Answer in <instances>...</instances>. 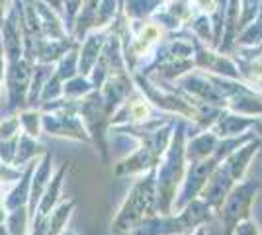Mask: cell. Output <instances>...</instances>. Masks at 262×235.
Here are the masks:
<instances>
[{"label":"cell","instance_id":"1","mask_svg":"<svg viewBox=\"0 0 262 235\" xmlns=\"http://www.w3.org/2000/svg\"><path fill=\"white\" fill-rule=\"evenodd\" d=\"M184 125L180 123L176 127L172 141L168 149L164 151L163 159L159 161V170H157V206L161 208L163 216H168L172 212L176 190L180 182L184 180L186 175V153H184Z\"/></svg>","mask_w":262,"mask_h":235},{"label":"cell","instance_id":"2","mask_svg":"<svg viewBox=\"0 0 262 235\" xmlns=\"http://www.w3.org/2000/svg\"><path fill=\"white\" fill-rule=\"evenodd\" d=\"M155 175H157V167L151 168L149 175L139 180L135 184V188L131 190L129 198H127L125 206L121 208L120 216L116 220V231L118 233H123L131 227H135L141 220L155 216V210H157V180H155Z\"/></svg>","mask_w":262,"mask_h":235},{"label":"cell","instance_id":"3","mask_svg":"<svg viewBox=\"0 0 262 235\" xmlns=\"http://www.w3.org/2000/svg\"><path fill=\"white\" fill-rule=\"evenodd\" d=\"M258 188L260 184L256 180H245V182H237L229 190L227 198L217 210L221 222L225 225V235H233L235 225L251 218V206Z\"/></svg>","mask_w":262,"mask_h":235},{"label":"cell","instance_id":"4","mask_svg":"<svg viewBox=\"0 0 262 235\" xmlns=\"http://www.w3.org/2000/svg\"><path fill=\"white\" fill-rule=\"evenodd\" d=\"M235 184H237V180L231 177L229 168L223 163H219L217 167L213 168V173L209 175V179L206 180L204 188L200 190V198L208 202L213 210H219V206L223 204V200L227 198V194Z\"/></svg>","mask_w":262,"mask_h":235},{"label":"cell","instance_id":"5","mask_svg":"<svg viewBox=\"0 0 262 235\" xmlns=\"http://www.w3.org/2000/svg\"><path fill=\"white\" fill-rule=\"evenodd\" d=\"M33 63L28 59H18L14 63H8V92H10L12 106L22 104L26 92L30 90V80H32Z\"/></svg>","mask_w":262,"mask_h":235},{"label":"cell","instance_id":"6","mask_svg":"<svg viewBox=\"0 0 262 235\" xmlns=\"http://www.w3.org/2000/svg\"><path fill=\"white\" fill-rule=\"evenodd\" d=\"M108 34L110 28L108 30H92L84 37V44H82L80 53H78V71H80V75H84V77L90 75V71L94 69L100 53H102V47L108 39Z\"/></svg>","mask_w":262,"mask_h":235},{"label":"cell","instance_id":"7","mask_svg":"<svg viewBox=\"0 0 262 235\" xmlns=\"http://www.w3.org/2000/svg\"><path fill=\"white\" fill-rule=\"evenodd\" d=\"M254 125H256L254 118H241L239 114H229L221 110L213 123V132L219 137H233V135L245 134L249 127H254Z\"/></svg>","mask_w":262,"mask_h":235},{"label":"cell","instance_id":"8","mask_svg":"<svg viewBox=\"0 0 262 235\" xmlns=\"http://www.w3.org/2000/svg\"><path fill=\"white\" fill-rule=\"evenodd\" d=\"M166 0H121V10L131 22L151 20L164 6Z\"/></svg>","mask_w":262,"mask_h":235},{"label":"cell","instance_id":"9","mask_svg":"<svg viewBox=\"0 0 262 235\" xmlns=\"http://www.w3.org/2000/svg\"><path fill=\"white\" fill-rule=\"evenodd\" d=\"M219 135L211 130V132H204L198 137H194L188 145L184 147L186 153V161L194 163V161H200V159H206V157H211L215 147H217Z\"/></svg>","mask_w":262,"mask_h":235},{"label":"cell","instance_id":"10","mask_svg":"<svg viewBox=\"0 0 262 235\" xmlns=\"http://www.w3.org/2000/svg\"><path fill=\"white\" fill-rule=\"evenodd\" d=\"M120 0H100L98 10H96V22H94V30H108L114 24L118 10H120Z\"/></svg>","mask_w":262,"mask_h":235},{"label":"cell","instance_id":"11","mask_svg":"<svg viewBox=\"0 0 262 235\" xmlns=\"http://www.w3.org/2000/svg\"><path fill=\"white\" fill-rule=\"evenodd\" d=\"M262 0H239V24H237V30L247 28L249 24L258 16L260 12Z\"/></svg>","mask_w":262,"mask_h":235},{"label":"cell","instance_id":"12","mask_svg":"<svg viewBox=\"0 0 262 235\" xmlns=\"http://www.w3.org/2000/svg\"><path fill=\"white\" fill-rule=\"evenodd\" d=\"M192 14H206V16H213V12L217 10L219 0H188Z\"/></svg>","mask_w":262,"mask_h":235},{"label":"cell","instance_id":"13","mask_svg":"<svg viewBox=\"0 0 262 235\" xmlns=\"http://www.w3.org/2000/svg\"><path fill=\"white\" fill-rule=\"evenodd\" d=\"M82 2H84V0H63V14H65V20H63V22H65L69 32H71V26L75 22V16H77L78 10H80Z\"/></svg>","mask_w":262,"mask_h":235},{"label":"cell","instance_id":"14","mask_svg":"<svg viewBox=\"0 0 262 235\" xmlns=\"http://www.w3.org/2000/svg\"><path fill=\"white\" fill-rule=\"evenodd\" d=\"M233 233L235 235H260V231H258V225L249 218V220H243V222H239V224L235 225Z\"/></svg>","mask_w":262,"mask_h":235},{"label":"cell","instance_id":"15","mask_svg":"<svg viewBox=\"0 0 262 235\" xmlns=\"http://www.w3.org/2000/svg\"><path fill=\"white\" fill-rule=\"evenodd\" d=\"M49 8H53L57 14H63V0H41Z\"/></svg>","mask_w":262,"mask_h":235},{"label":"cell","instance_id":"16","mask_svg":"<svg viewBox=\"0 0 262 235\" xmlns=\"http://www.w3.org/2000/svg\"><path fill=\"white\" fill-rule=\"evenodd\" d=\"M10 2H12V0H0V12H6V10H8Z\"/></svg>","mask_w":262,"mask_h":235},{"label":"cell","instance_id":"17","mask_svg":"<svg viewBox=\"0 0 262 235\" xmlns=\"http://www.w3.org/2000/svg\"><path fill=\"white\" fill-rule=\"evenodd\" d=\"M192 235H206V229L200 225V227H196V229H194V233H192Z\"/></svg>","mask_w":262,"mask_h":235},{"label":"cell","instance_id":"18","mask_svg":"<svg viewBox=\"0 0 262 235\" xmlns=\"http://www.w3.org/2000/svg\"><path fill=\"white\" fill-rule=\"evenodd\" d=\"M254 127H258V132H260V137H262V123L256 122V125H254Z\"/></svg>","mask_w":262,"mask_h":235},{"label":"cell","instance_id":"19","mask_svg":"<svg viewBox=\"0 0 262 235\" xmlns=\"http://www.w3.org/2000/svg\"><path fill=\"white\" fill-rule=\"evenodd\" d=\"M166 2H170V0H166Z\"/></svg>","mask_w":262,"mask_h":235}]
</instances>
